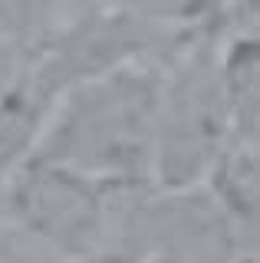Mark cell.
I'll use <instances>...</instances> for the list:
<instances>
[{"label":"cell","mask_w":260,"mask_h":263,"mask_svg":"<svg viewBox=\"0 0 260 263\" xmlns=\"http://www.w3.org/2000/svg\"><path fill=\"white\" fill-rule=\"evenodd\" d=\"M158 86V60H135L69 86L53 102L33 155L109 191L152 184Z\"/></svg>","instance_id":"6da1fadb"},{"label":"cell","mask_w":260,"mask_h":263,"mask_svg":"<svg viewBox=\"0 0 260 263\" xmlns=\"http://www.w3.org/2000/svg\"><path fill=\"white\" fill-rule=\"evenodd\" d=\"M231 142L237 138L231 132L221 86H217V46L191 40L161 66L152 184H201L217 155Z\"/></svg>","instance_id":"7a4b0ae2"},{"label":"cell","mask_w":260,"mask_h":263,"mask_svg":"<svg viewBox=\"0 0 260 263\" xmlns=\"http://www.w3.org/2000/svg\"><path fill=\"white\" fill-rule=\"evenodd\" d=\"M116 194L66 164L30 155L7 178L0 204L20 237L46 247L60 260H76L105 250Z\"/></svg>","instance_id":"3957f363"},{"label":"cell","mask_w":260,"mask_h":263,"mask_svg":"<svg viewBox=\"0 0 260 263\" xmlns=\"http://www.w3.org/2000/svg\"><path fill=\"white\" fill-rule=\"evenodd\" d=\"M217 86L227 109V122L237 142L257 145L260 119V53L254 33H237L217 46Z\"/></svg>","instance_id":"277c9868"},{"label":"cell","mask_w":260,"mask_h":263,"mask_svg":"<svg viewBox=\"0 0 260 263\" xmlns=\"http://www.w3.org/2000/svg\"><path fill=\"white\" fill-rule=\"evenodd\" d=\"M116 10L161 33L194 40V30H208V20L221 13V0H119Z\"/></svg>","instance_id":"5b68a950"},{"label":"cell","mask_w":260,"mask_h":263,"mask_svg":"<svg viewBox=\"0 0 260 263\" xmlns=\"http://www.w3.org/2000/svg\"><path fill=\"white\" fill-rule=\"evenodd\" d=\"M23 69H27V53H23V46L0 36V96L23 76Z\"/></svg>","instance_id":"8992f818"},{"label":"cell","mask_w":260,"mask_h":263,"mask_svg":"<svg viewBox=\"0 0 260 263\" xmlns=\"http://www.w3.org/2000/svg\"><path fill=\"white\" fill-rule=\"evenodd\" d=\"M72 4H76V13H86V10H96L99 0H72Z\"/></svg>","instance_id":"52a82bcc"},{"label":"cell","mask_w":260,"mask_h":263,"mask_svg":"<svg viewBox=\"0 0 260 263\" xmlns=\"http://www.w3.org/2000/svg\"><path fill=\"white\" fill-rule=\"evenodd\" d=\"M135 263H184V260H172V257H142Z\"/></svg>","instance_id":"ba28073f"},{"label":"cell","mask_w":260,"mask_h":263,"mask_svg":"<svg viewBox=\"0 0 260 263\" xmlns=\"http://www.w3.org/2000/svg\"><path fill=\"white\" fill-rule=\"evenodd\" d=\"M0 263H4V250H0Z\"/></svg>","instance_id":"9c48e42d"}]
</instances>
